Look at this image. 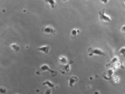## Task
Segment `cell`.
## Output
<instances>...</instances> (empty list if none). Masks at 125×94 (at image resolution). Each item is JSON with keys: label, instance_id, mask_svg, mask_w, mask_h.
<instances>
[{"label": "cell", "instance_id": "30bf717a", "mask_svg": "<svg viewBox=\"0 0 125 94\" xmlns=\"http://www.w3.org/2000/svg\"><path fill=\"white\" fill-rule=\"evenodd\" d=\"M42 85H43V86H48L49 88H54V87H56V86H55V84H54V83H52V82H51V81H49V80L44 81V82L42 83Z\"/></svg>", "mask_w": 125, "mask_h": 94}, {"label": "cell", "instance_id": "7c38bea8", "mask_svg": "<svg viewBox=\"0 0 125 94\" xmlns=\"http://www.w3.org/2000/svg\"><path fill=\"white\" fill-rule=\"evenodd\" d=\"M122 67H123V65L121 64V62H117V63H115L113 66H112V69H113V70H116V69L122 68Z\"/></svg>", "mask_w": 125, "mask_h": 94}, {"label": "cell", "instance_id": "5bb4252c", "mask_svg": "<svg viewBox=\"0 0 125 94\" xmlns=\"http://www.w3.org/2000/svg\"><path fill=\"white\" fill-rule=\"evenodd\" d=\"M79 32H80V30H78V29H72V31H71V36H72V37L77 36V35L79 34Z\"/></svg>", "mask_w": 125, "mask_h": 94}, {"label": "cell", "instance_id": "52a82bcc", "mask_svg": "<svg viewBox=\"0 0 125 94\" xmlns=\"http://www.w3.org/2000/svg\"><path fill=\"white\" fill-rule=\"evenodd\" d=\"M78 82V77L77 76H71L69 77V80H68V84H69V87H72L75 83Z\"/></svg>", "mask_w": 125, "mask_h": 94}, {"label": "cell", "instance_id": "277c9868", "mask_svg": "<svg viewBox=\"0 0 125 94\" xmlns=\"http://www.w3.org/2000/svg\"><path fill=\"white\" fill-rule=\"evenodd\" d=\"M42 31L44 32V33H47V34H51V35H55L56 34V31H55V29L52 27V26H44L43 28H42Z\"/></svg>", "mask_w": 125, "mask_h": 94}, {"label": "cell", "instance_id": "3957f363", "mask_svg": "<svg viewBox=\"0 0 125 94\" xmlns=\"http://www.w3.org/2000/svg\"><path fill=\"white\" fill-rule=\"evenodd\" d=\"M99 19L101 21H104V22H111V17L108 16L107 14H105L104 10H100L99 11Z\"/></svg>", "mask_w": 125, "mask_h": 94}, {"label": "cell", "instance_id": "ffe728a7", "mask_svg": "<svg viewBox=\"0 0 125 94\" xmlns=\"http://www.w3.org/2000/svg\"><path fill=\"white\" fill-rule=\"evenodd\" d=\"M121 31H122V32H125V25H123V26L121 27Z\"/></svg>", "mask_w": 125, "mask_h": 94}, {"label": "cell", "instance_id": "5b68a950", "mask_svg": "<svg viewBox=\"0 0 125 94\" xmlns=\"http://www.w3.org/2000/svg\"><path fill=\"white\" fill-rule=\"evenodd\" d=\"M113 74H114V70H113V69H109V70H107L106 72H104V73L102 74V76H103L104 79H106V80H112Z\"/></svg>", "mask_w": 125, "mask_h": 94}, {"label": "cell", "instance_id": "7a4b0ae2", "mask_svg": "<svg viewBox=\"0 0 125 94\" xmlns=\"http://www.w3.org/2000/svg\"><path fill=\"white\" fill-rule=\"evenodd\" d=\"M39 70H40V71H38V72H37V74H39L40 72H45V71H49V72H51V74L53 75V76H55V75L57 74V72H56V71H54V70H52L49 66H48L47 64H43V65H41L40 68H39Z\"/></svg>", "mask_w": 125, "mask_h": 94}, {"label": "cell", "instance_id": "e0dca14e", "mask_svg": "<svg viewBox=\"0 0 125 94\" xmlns=\"http://www.w3.org/2000/svg\"><path fill=\"white\" fill-rule=\"evenodd\" d=\"M119 77L118 76H116V75H115V76H114V75H113V77H112V81L114 82V83H118L119 82Z\"/></svg>", "mask_w": 125, "mask_h": 94}, {"label": "cell", "instance_id": "8fae6325", "mask_svg": "<svg viewBox=\"0 0 125 94\" xmlns=\"http://www.w3.org/2000/svg\"><path fill=\"white\" fill-rule=\"evenodd\" d=\"M117 62H119V59H118V57H116V56H115V57H113L112 59H111V61H110V63H108L106 66L107 67H110V66H113V65L115 64V63H117Z\"/></svg>", "mask_w": 125, "mask_h": 94}, {"label": "cell", "instance_id": "2e32d148", "mask_svg": "<svg viewBox=\"0 0 125 94\" xmlns=\"http://www.w3.org/2000/svg\"><path fill=\"white\" fill-rule=\"evenodd\" d=\"M118 55H120V56H125V47H122V48L118 51Z\"/></svg>", "mask_w": 125, "mask_h": 94}, {"label": "cell", "instance_id": "d6986e66", "mask_svg": "<svg viewBox=\"0 0 125 94\" xmlns=\"http://www.w3.org/2000/svg\"><path fill=\"white\" fill-rule=\"evenodd\" d=\"M45 94H52V92H51L50 89H47V90L45 91Z\"/></svg>", "mask_w": 125, "mask_h": 94}, {"label": "cell", "instance_id": "ac0fdd59", "mask_svg": "<svg viewBox=\"0 0 125 94\" xmlns=\"http://www.w3.org/2000/svg\"><path fill=\"white\" fill-rule=\"evenodd\" d=\"M6 92H7V89H6L5 87H3V86H2L1 88H0V93H1V94H5Z\"/></svg>", "mask_w": 125, "mask_h": 94}, {"label": "cell", "instance_id": "ba28073f", "mask_svg": "<svg viewBox=\"0 0 125 94\" xmlns=\"http://www.w3.org/2000/svg\"><path fill=\"white\" fill-rule=\"evenodd\" d=\"M38 50L45 53V54H48V52L50 51V47L49 46H47V45H44V46H40V47H38Z\"/></svg>", "mask_w": 125, "mask_h": 94}, {"label": "cell", "instance_id": "6da1fadb", "mask_svg": "<svg viewBox=\"0 0 125 94\" xmlns=\"http://www.w3.org/2000/svg\"><path fill=\"white\" fill-rule=\"evenodd\" d=\"M88 55L90 56H93V55H99V56H106L104 51H102L101 49L99 48H93V47H90L88 48Z\"/></svg>", "mask_w": 125, "mask_h": 94}, {"label": "cell", "instance_id": "8992f818", "mask_svg": "<svg viewBox=\"0 0 125 94\" xmlns=\"http://www.w3.org/2000/svg\"><path fill=\"white\" fill-rule=\"evenodd\" d=\"M71 64H72V61L68 62L66 65H63V66L61 67V73L62 74H66V73H68L71 69Z\"/></svg>", "mask_w": 125, "mask_h": 94}, {"label": "cell", "instance_id": "9c48e42d", "mask_svg": "<svg viewBox=\"0 0 125 94\" xmlns=\"http://www.w3.org/2000/svg\"><path fill=\"white\" fill-rule=\"evenodd\" d=\"M58 61H59V63H60L61 65H66L67 63H68V59H67V57H65V56H63V55L59 56Z\"/></svg>", "mask_w": 125, "mask_h": 94}, {"label": "cell", "instance_id": "9a60e30c", "mask_svg": "<svg viewBox=\"0 0 125 94\" xmlns=\"http://www.w3.org/2000/svg\"><path fill=\"white\" fill-rule=\"evenodd\" d=\"M46 3L49 4V6H50L51 8H54V7H55V3H56V2L54 1V0H47Z\"/></svg>", "mask_w": 125, "mask_h": 94}, {"label": "cell", "instance_id": "4fadbf2b", "mask_svg": "<svg viewBox=\"0 0 125 94\" xmlns=\"http://www.w3.org/2000/svg\"><path fill=\"white\" fill-rule=\"evenodd\" d=\"M10 48H11V49H13L14 51H19V49H20V47H19V45H18V44H16V43H12V44L10 45Z\"/></svg>", "mask_w": 125, "mask_h": 94}, {"label": "cell", "instance_id": "44dd1931", "mask_svg": "<svg viewBox=\"0 0 125 94\" xmlns=\"http://www.w3.org/2000/svg\"><path fill=\"white\" fill-rule=\"evenodd\" d=\"M94 94H99V92H98V91H95V92H94Z\"/></svg>", "mask_w": 125, "mask_h": 94}]
</instances>
